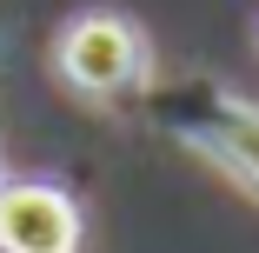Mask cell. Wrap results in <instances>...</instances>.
I'll return each mask as SVG.
<instances>
[{"label":"cell","mask_w":259,"mask_h":253,"mask_svg":"<svg viewBox=\"0 0 259 253\" xmlns=\"http://www.w3.org/2000/svg\"><path fill=\"white\" fill-rule=\"evenodd\" d=\"M60 74L80 93H120V87H133L146 74V40L120 14H87L60 40Z\"/></svg>","instance_id":"cell-1"},{"label":"cell","mask_w":259,"mask_h":253,"mask_svg":"<svg viewBox=\"0 0 259 253\" xmlns=\"http://www.w3.org/2000/svg\"><path fill=\"white\" fill-rule=\"evenodd\" d=\"M0 253H80V207L60 187H0Z\"/></svg>","instance_id":"cell-2"},{"label":"cell","mask_w":259,"mask_h":253,"mask_svg":"<svg viewBox=\"0 0 259 253\" xmlns=\"http://www.w3.org/2000/svg\"><path fill=\"white\" fill-rule=\"evenodd\" d=\"M186 140H199L226 173H239L246 187H259V107H246V100H233V93H206V107L186 127Z\"/></svg>","instance_id":"cell-3"}]
</instances>
